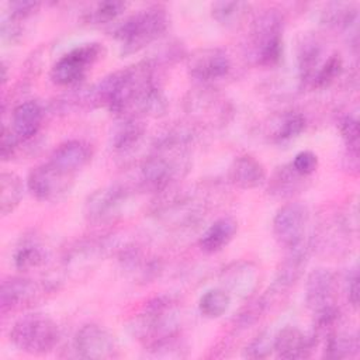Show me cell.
<instances>
[{"instance_id": "4fadbf2b", "label": "cell", "mask_w": 360, "mask_h": 360, "mask_svg": "<svg viewBox=\"0 0 360 360\" xmlns=\"http://www.w3.org/2000/svg\"><path fill=\"white\" fill-rule=\"evenodd\" d=\"M338 281L335 273L325 267L314 269L305 283V304L314 312L336 307Z\"/></svg>"}, {"instance_id": "6da1fadb", "label": "cell", "mask_w": 360, "mask_h": 360, "mask_svg": "<svg viewBox=\"0 0 360 360\" xmlns=\"http://www.w3.org/2000/svg\"><path fill=\"white\" fill-rule=\"evenodd\" d=\"M91 91L94 105L105 107L117 117L160 115L167 105L163 91L153 80L150 60L107 75Z\"/></svg>"}, {"instance_id": "44dd1931", "label": "cell", "mask_w": 360, "mask_h": 360, "mask_svg": "<svg viewBox=\"0 0 360 360\" xmlns=\"http://www.w3.org/2000/svg\"><path fill=\"white\" fill-rule=\"evenodd\" d=\"M238 222L231 217H222L214 221L201 235L198 245L205 253H217L222 250L235 236Z\"/></svg>"}, {"instance_id": "8d00e7d4", "label": "cell", "mask_w": 360, "mask_h": 360, "mask_svg": "<svg viewBox=\"0 0 360 360\" xmlns=\"http://www.w3.org/2000/svg\"><path fill=\"white\" fill-rule=\"evenodd\" d=\"M7 6L10 8L8 15L17 21H21V20H25L30 15H32L38 10L39 3H37V1H10Z\"/></svg>"}, {"instance_id": "8992f818", "label": "cell", "mask_w": 360, "mask_h": 360, "mask_svg": "<svg viewBox=\"0 0 360 360\" xmlns=\"http://www.w3.org/2000/svg\"><path fill=\"white\" fill-rule=\"evenodd\" d=\"M101 53L103 46L98 42H87L70 49L52 65L49 72L52 83L60 87L80 84Z\"/></svg>"}, {"instance_id": "9c48e42d", "label": "cell", "mask_w": 360, "mask_h": 360, "mask_svg": "<svg viewBox=\"0 0 360 360\" xmlns=\"http://www.w3.org/2000/svg\"><path fill=\"white\" fill-rule=\"evenodd\" d=\"M309 212L301 202H287L273 218V233L280 245L290 249L307 242Z\"/></svg>"}, {"instance_id": "7402d4cb", "label": "cell", "mask_w": 360, "mask_h": 360, "mask_svg": "<svg viewBox=\"0 0 360 360\" xmlns=\"http://www.w3.org/2000/svg\"><path fill=\"white\" fill-rule=\"evenodd\" d=\"M323 49L316 38H305L298 51V72L304 84H311L316 70L322 65Z\"/></svg>"}, {"instance_id": "2e32d148", "label": "cell", "mask_w": 360, "mask_h": 360, "mask_svg": "<svg viewBox=\"0 0 360 360\" xmlns=\"http://www.w3.org/2000/svg\"><path fill=\"white\" fill-rule=\"evenodd\" d=\"M93 149L82 139H70L58 145L51 153L49 162L58 169L76 176L91 160Z\"/></svg>"}, {"instance_id": "8fae6325", "label": "cell", "mask_w": 360, "mask_h": 360, "mask_svg": "<svg viewBox=\"0 0 360 360\" xmlns=\"http://www.w3.org/2000/svg\"><path fill=\"white\" fill-rule=\"evenodd\" d=\"M46 285L35 280L13 276L1 281L0 288V307L1 312L21 309L32 305L45 292Z\"/></svg>"}, {"instance_id": "9a60e30c", "label": "cell", "mask_w": 360, "mask_h": 360, "mask_svg": "<svg viewBox=\"0 0 360 360\" xmlns=\"http://www.w3.org/2000/svg\"><path fill=\"white\" fill-rule=\"evenodd\" d=\"M318 345L312 333H305L297 326H285L273 339V352L278 359H307Z\"/></svg>"}, {"instance_id": "1f68e13d", "label": "cell", "mask_w": 360, "mask_h": 360, "mask_svg": "<svg viewBox=\"0 0 360 360\" xmlns=\"http://www.w3.org/2000/svg\"><path fill=\"white\" fill-rule=\"evenodd\" d=\"M342 69H343L342 58L338 53L330 55L328 59H325L322 62V65L316 70L309 86H312L315 89H321V87L330 84L340 75Z\"/></svg>"}, {"instance_id": "4316f807", "label": "cell", "mask_w": 360, "mask_h": 360, "mask_svg": "<svg viewBox=\"0 0 360 360\" xmlns=\"http://www.w3.org/2000/svg\"><path fill=\"white\" fill-rule=\"evenodd\" d=\"M357 20V8L349 3H330L322 11L321 21L333 30H347Z\"/></svg>"}, {"instance_id": "d4e9b609", "label": "cell", "mask_w": 360, "mask_h": 360, "mask_svg": "<svg viewBox=\"0 0 360 360\" xmlns=\"http://www.w3.org/2000/svg\"><path fill=\"white\" fill-rule=\"evenodd\" d=\"M22 181L21 179L8 172H3L0 174V212L1 215H7L13 212L21 198H22Z\"/></svg>"}, {"instance_id": "d6986e66", "label": "cell", "mask_w": 360, "mask_h": 360, "mask_svg": "<svg viewBox=\"0 0 360 360\" xmlns=\"http://www.w3.org/2000/svg\"><path fill=\"white\" fill-rule=\"evenodd\" d=\"M229 181L243 190H250L262 186L266 181L264 166L250 155L235 158L228 170Z\"/></svg>"}, {"instance_id": "836d02e7", "label": "cell", "mask_w": 360, "mask_h": 360, "mask_svg": "<svg viewBox=\"0 0 360 360\" xmlns=\"http://www.w3.org/2000/svg\"><path fill=\"white\" fill-rule=\"evenodd\" d=\"M273 339L267 332L257 335L249 345L243 349V357L246 359H266L273 353Z\"/></svg>"}, {"instance_id": "e0dca14e", "label": "cell", "mask_w": 360, "mask_h": 360, "mask_svg": "<svg viewBox=\"0 0 360 360\" xmlns=\"http://www.w3.org/2000/svg\"><path fill=\"white\" fill-rule=\"evenodd\" d=\"M257 280V269L250 262H235L221 271L222 288L226 290L229 295L235 294L242 298L249 297L255 291Z\"/></svg>"}, {"instance_id": "ffe728a7", "label": "cell", "mask_w": 360, "mask_h": 360, "mask_svg": "<svg viewBox=\"0 0 360 360\" xmlns=\"http://www.w3.org/2000/svg\"><path fill=\"white\" fill-rule=\"evenodd\" d=\"M120 122L114 127L111 134V148L117 153H128L134 150L145 135V125L139 117L125 115L120 117Z\"/></svg>"}, {"instance_id": "ac0fdd59", "label": "cell", "mask_w": 360, "mask_h": 360, "mask_svg": "<svg viewBox=\"0 0 360 360\" xmlns=\"http://www.w3.org/2000/svg\"><path fill=\"white\" fill-rule=\"evenodd\" d=\"M42 118L44 111L41 104L34 100H27L14 107L10 128L20 142H28L38 134Z\"/></svg>"}, {"instance_id": "83f0119b", "label": "cell", "mask_w": 360, "mask_h": 360, "mask_svg": "<svg viewBox=\"0 0 360 360\" xmlns=\"http://www.w3.org/2000/svg\"><path fill=\"white\" fill-rule=\"evenodd\" d=\"M304 179L305 177L300 176L290 163L284 165L274 173L270 181V193L277 197H290L301 188Z\"/></svg>"}, {"instance_id": "ba28073f", "label": "cell", "mask_w": 360, "mask_h": 360, "mask_svg": "<svg viewBox=\"0 0 360 360\" xmlns=\"http://www.w3.org/2000/svg\"><path fill=\"white\" fill-rule=\"evenodd\" d=\"M75 177L76 176L58 169L48 160L30 172L27 188L39 201H56L69 193Z\"/></svg>"}, {"instance_id": "5b68a950", "label": "cell", "mask_w": 360, "mask_h": 360, "mask_svg": "<svg viewBox=\"0 0 360 360\" xmlns=\"http://www.w3.org/2000/svg\"><path fill=\"white\" fill-rule=\"evenodd\" d=\"M250 49L257 65L273 66L283 55V17L274 10H266L253 22Z\"/></svg>"}, {"instance_id": "7a4b0ae2", "label": "cell", "mask_w": 360, "mask_h": 360, "mask_svg": "<svg viewBox=\"0 0 360 360\" xmlns=\"http://www.w3.org/2000/svg\"><path fill=\"white\" fill-rule=\"evenodd\" d=\"M169 27V15L160 6H150L127 17L114 30L122 55H132L158 41Z\"/></svg>"}, {"instance_id": "3957f363", "label": "cell", "mask_w": 360, "mask_h": 360, "mask_svg": "<svg viewBox=\"0 0 360 360\" xmlns=\"http://www.w3.org/2000/svg\"><path fill=\"white\" fill-rule=\"evenodd\" d=\"M180 308L170 297H158L148 302L134 321V333L146 347L179 335Z\"/></svg>"}, {"instance_id": "d590c367", "label": "cell", "mask_w": 360, "mask_h": 360, "mask_svg": "<svg viewBox=\"0 0 360 360\" xmlns=\"http://www.w3.org/2000/svg\"><path fill=\"white\" fill-rule=\"evenodd\" d=\"M20 141L18 138L13 134L11 128L7 125H3L1 129V143H0V155L3 160H8L11 159V156L15 153V150L20 146Z\"/></svg>"}, {"instance_id": "277c9868", "label": "cell", "mask_w": 360, "mask_h": 360, "mask_svg": "<svg viewBox=\"0 0 360 360\" xmlns=\"http://www.w3.org/2000/svg\"><path fill=\"white\" fill-rule=\"evenodd\" d=\"M10 340L21 352L44 354L58 345L59 328L46 315L28 314L14 322L10 329Z\"/></svg>"}, {"instance_id": "cb8c5ba5", "label": "cell", "mask_w": 360, "mask_h": 360, "mask_svg": "<svg viewBox=\"0 0 360 360\" xmlns=\"http://www.w3.org/2000/svg\"><path fill=\"white\" fill-rule=\"evenodd\" d=\"M46 249L35 239H24L14 250L13 263L20 271H30L46 262Z\"/></svg>"}, {"instance_id": "7c38bea8", "label": "cell", "mask_w": 360, "mask_h": 360, "mask_svg": "<svg viewBox=\"0 0 360 360\" xmlns=\"http://www.w3.org/2000/svg\"><path fill=\"white\" fill-rule=\"evenodd\" d=\"M308 256H309V242L308 240L298 246L288 249V255L281 262V264L276 273L274 281L271 283V285L269 287V290L264 294L269 304L271 300H274L276 297H278L283 292H285L287 290H290L300 280V277L302 276L304 269L308 263Z\"/></svg>"}, {"instance_id": "f546056e", "label": "cell", "mask_w": 360, "mask_h": 360, "mask_svg": "<svg viewBox=\"0 0 360 360\" xmlns=\"http://www.w3.org/2000/svg\"><path fill=\"white\" fill-rule=\"evenodd\" d=\"M249 7L245 1H215L211 4V15L222 25H233L245 17Z\"/></svg>"}, {"instance_id": "5bb4252c", "label": "cell", "mask_w": 360, "mask_h": 360, "mask_svg": "<svg viewBox=\"0 0 360 360\" xmlns=\"http://www.w3.org/2000/svg\"><path fill=\"white\" fill-rule=\"evenodd\" d=\"M231 66V59L224 49L207 48L190 56L188 75L200 83H210L225 77Z\"/></svg>"}, {"instance_id": "484cf974", "label": "cell", "mask_w": 360, "mask_h": 360, "mask_svg": "<svg viewBox=\"0 0 360 360\" xmlns=\"http://www.w3.org/2000/svg\"><path fill=\"white\" fill-rule=\"evenodd\" d=\"M229 305L231 295L222 287L207 290L198 301V309L201 315L208 319H217L222 316L229 309Z\"/></svg>"}, {"instance_id": "30bf717a", "label": "cell", "mask_w": 360, "mask_h": 360, "mask_svg": "<svg viewBox=\"0 0 360 360\" xmlns=\"http://www.w3.org/2000/svg\"><path fill=\"white\" fill-rule=\"evenodd\" d=\"M75 354L80 359L103 360L118 354L114 336L97 323L83 325L73 338Z\"/></svg>"}, {"instance_id": "52a82bcc", "label": "cell", "mask_w": 360, "mask_h": 360, "mask_svg": "<svg viewBox=\"0 0 360 360\" xmlns=\"http://www.w3.org/2000/svg\"><path fill=\"white\" fill-rule=\"evenodd\" d=\"M132 188L125 184H110L93 191L84 202V218L91 224H104L121 215Z\"/></svg>"}, {"instance_id": "d6a6232c", "label": "cell", "mask_w": 360, "mask_h": 360, "mask_svg": "<svg viewBox=\"0 0 360 360\" xmlns=\"http://www.w3.org/2000/svg\"><path fill=\"white\" fill-rule=\"evenodd\" d=\"M340 135L349 149V153L357 158L359 153V121L353 114H346L339 120Z\"/></svg>"}, {"instance_id": "74e56055", "label": "cell", "mask_w": 360, "mask_h": 360, "mask_svg": "<svg viewBox=\"0 0 360 360\" xmlns=\"http://www.w3.org/2000/svg\"><path fill=\"white\" fill-rule=\"evenodd\" d=\"M347 298L353 308L359 305V271L357 269H352V273L347 277Z\"/></svg>"}, {"instance_id": "e575fe53", "label": "cell", "mask_w": 360, "mask_h": 360, "mask_svg": "<svg viewBox=\"0 0 360 360\" xmlns=\"http://www.w3.org/2000/svg\"><path fill=\"white\" fill-rule=\"evenodd\" d=\"M290 165L300 176L308 177L318 167V156L311 150H301L294 156Z\"/></svg>"}, {"instance_id": "4dcf8cb0", "label": "cell", "mask_w": 360, "mask_h": 360, "mask_svg": "<svg viewBox=\"0 0 360 360\" xmlns=\"http://www.w3.org/2000/svg\"><path fill=\"white\" fill-rule=\"evenodd\" d=\"M125 3L122 1H100L96 3L90 10L84 11L83 20L87 24H104L114 21L124 10Z\"/></svg>"}, {"instance_id": "f1b7e54d", "label": "cell", "mask_w": 360, "mask_h": 360, "mask_svg": "<svg viewBox=\"0 0 360 360\" xmlns=\"http://www.w3.org/2000/svg\"><path fill=\"white\" fill-rule=\"evenodd\" d=\"M305 127H307V120L301 112L288 111L278 118L276 129L271 136L276 142H287L300 136V134H302Z\"/></svg>"}, {"instance_id": "603a6c76", "label": "cell", "mask_w": 360, "mask_h": 360, "mask_svg": "<svg viewBox=\"0 0 360 360\" xmlns=\"http://www.w3.org/2000/svg\"><path fill=\"white\" fill-rule=\"evenodd\" d=\"M360 343L356 332L333 330L325 338L323 356L329 359H352L359 354Z\"/></svg>"}]
</instances>
